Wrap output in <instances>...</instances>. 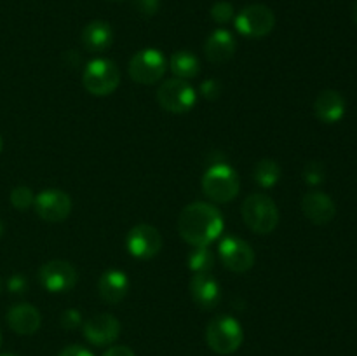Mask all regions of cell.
Here are the masks:
<instances>
[{
	"mask_svg": "<svg viewBox=\"0 0 357 356\" xmlns=\"http://www.w3.org/2000/svg\"><path fill=\"white\" fill-rule=\"evenodd\" d=\"M253 178L260 187L271 188L274 187L279 181V178H281V168H279V164L275 163V161L261 159L255 164Z\"/></svg>",
	"mask_w": 357,
	"mask_h": 356,
	"instance_id": "22",
	"label": "cell"
},
{
	"mask_svg": "<svg viewBox=\"0 0 357 356\" xmlns=\"http://www.w3.org/2000/svg\"><path fill=\"white\" fill-rule=\"evenodd\" d=\"M204 52L206 58L211 63H216V65L227 63L236 52V38L230 31L222 30V28L215 30L206 40Z\"/></svg>",
	"mask_w": 357,
	"mask_h": 356,
	"instance_id": "20",
	"label": "cell"
},
{
	"mask_svg": "<svg viewBox=\"0 0 357 356\" xmlns=\"http://www.w3.org/2000/svg\"><path fill=\"white\" fill-rule=\"evenodd\" d=\"M239 188V175L225 163H213L202 177V191L215 202L232 201Z\"/></svg>",
	"mask_w": 357,
	"mask_h": 356,
	"instance_id": "2",
	"label": "cell"
},
{
	"mask_svg": "<svg viewBox=\"0 0 357 356\" xmlns=\"http://www.w3.org/2000/svg\"><path fill=\"white\" fill-rule=\"evenodd\" d=\"M7 323L16 334L33 335L40 328L42 318L31 304H16L7 311Z\"/></svg>",
	"mask_w": 357,
	"mask_h": 356,
	"instance_id": "16",
	"label": "cell"
},
{
	"mask_svg": "<svg viewBox=\"0 0 357 356\" xmlns=\"http://www.w3.org/2000/svg\"><path fill=\"white\" fill-rule=\"evenodd\" d=\"M58 356H93V353L86 348H80V346H68Z\"/></svg>",
	"mask_w": 357,
	"mask_h": 356,
	"instance_id": "31",
	"label": "cell"
},
{
	"mask_svg": "<svg viewBox=\"0 0 357 356\" xmlns=\"http://www.w3.org/2000/svg\"><path fill=\"white\" fill-rule=\"evenodd\" d=\"M35 201V195L31 192L30 187H24V185H20V187L13 188L10 192V202L16 209H28Z\"/></svg>",
	"mask_w": 357,
	"mask_h": 356,
	"instance_id": "24",
	"label": "cell"
},
{
	"mask_svg": "<svg viewBox=\"0 0 357 356\" xmlns=\"http://www.w3.org/2000/svg\"><path fill=\"white\" fill-rule=\"evenodd\" d=\"M243 341V327L232 316L223 314L209 321L206 327V342L218 355H232L241 348Z\"/></svg>",
	"mask_w": 357,
	"mask_h": 356,
	"instance_id": "4",
	"label": "cell"
},
{
	"mask_svg": "<svg viewBox=\"0 0 357 356\" xmlns=\"http://www.w3.org/2000/svg\"><path fill=\"white\" fill-rule=\"evenodd\" d=\"M84 337L94 346H107L117 341L121 334V323L114 314L101 313L89 318L84 323Z\"/></svg>",
	"mask_w": 357,
	"mask_h": 356,
	"instance_id": "13",
	"label": "cell"
},
{
	"mask_svg": "<svg viewBox=\"0 0 357 356\" xmlns=\"http://www.w3.org/2000/svg\"><path fill=\"white\" fill-rule=\"evenodd\" d=\"M302 212L312 223L324 225L335 218L337 208L330 195L324 192H307L302 199Z\"/></svg>",
	"mask_w": 357,
	"mask_h": 356,
	"instance_id": "15",
	"label": "cell"
},
{
	"mask_svg": "<svg viewBox=\"0 0 357 356\" xmlns=\"http://www.w3.org/2000/svg\"><path fill=\"white\" fill-rule=\"evenodd\" d=\"M0 356H16V355H0Z\"/></svg>",
	"mask_w": 357,
	"mask_h": 356,
	"instance_id": "36",
	"label": "cell"
},
{
	"mask_svg": "<svg viewBox=\"0 0 357 356\" xmlns=\"http://www.w3.org/2000/svg\"><path fill=\"white\" fill-rule=\"evenodd\" d=\"M3 234V225H2V220H0V237H2Z\"/></svg>",
	"mask_w": 357,
	"mask_h": 356,
	"instance_id": "34",
	"label": "cell"
},
{
	"mask_svg": "<svg viewBox=\"0 0 357 356\" xmlns=\"http://www.w3.org/2000/svg\"><path fill=\"white\" fill-rule=\"evenodd\" d=\"M241 213L246 225L257 234H271L279 223L278 206L265 194L248 195L244 199Z\"/></svg>",
	"mask_w": 357,
	"mask_h": 356,
	"instance_id": "3",
	"label": "cell"
},
{
	"mask_svg": "<svg viewBox=\"0 0 357 356\" xmlns=\"http://www.w3.org/2000/svg\"><path fill=\"white\" fill-rule=\"evenodd\" d=\"M222 93V86L216 79H208L206 82L201 84V94L206 98V100H216Z\"/></svg>",
	"mask_w": 357,
	"mask_h": 356,
	"instance_id": "28",
	"label": "cell"
},
{
	"mask_svg": "<svg viewBox=\"0 0 357 356\" xmlns=\"http://www.w3.org/2000/svg\"><path fill=\"white\" fill-rule=\"evenodd\" d=\"M2 145H3V142H2V136H0V152H2Z\"/></svg>",
	"mask_w": 357,
	"mask_h": 356,
	"instance_id": "35",
	"label": "cell"
},
{
	"mask_svg": "<svg viewBox=\"0 0 357 356\" xmlns=\"http://www.w3.org/2000/svg\"><path fill=\"white\" fill-rule=\"evenodd\" d=\"M80 321H82V316H80V313L77 309H68L61 314V325L65 328H70V330L79 327Z\"/></svg>",
	"mask_w": 357,
	"mask_h": 356,
	"instance_id": "29",
	"label": "cell"
},
{
	"mask_svg": "<svg viewBox=\"0 0 357 356\" xmlns=\"http://www.w3.org/2000/svg\"><path fill=\"white\" fill-rule=\"evenodd\" d=\"M80 42H82L84 49L89 52H103L114 42V31L107 21H91L84 27L82 35H80Z\"/></svg>",
	"mask_w": 357,
	"mask_h": 356,
	"instance_id": "18",
	"label": "cell"
},
{
	"mask_svg": "<svg viewBox=\"0 0 357 356\" xmlns=\"http://www.w3.org/2000/svg\"><path fill=\"white\" fill-rule=\"evenodd\" d=\"M275 27V16L271 7L251 3L236 16V28L241 35L250 38L267 37Z\"/></svg>",
	"mask_w": 357,
	"mask_h": 356,
	"instance_id": "6",
	"label": "cell"
},
{
	"mask_svg": "<svg viewBox=\"0 0 357 356\" xmlns=\"http://www.w3.org/2000/svg\"><path fill=\"white\" fill-rule=\"evenodd\" d=\"M98 292L100 297L108 304H119L129 292V279L126 272L110 269L103 272L98 283Z\"/></svg>",
	"mask_w": 357,
	"mask_h": 356,
	"instance_id": "19",
	"label": "cell"
},
{
	"mask_svg": "<svg viewBox=\"0 0 357 356\" xmlns=\"http://www.w3.org/2000/svg\"><path fill=\"white\" fill-rule=\"evenodd\" d=\"M169 66H171V72H173L178 79H183V80L197 77L199 70H201L199 59L188 51L174 52V54L171 56Z\"/></svg>",
	"mask_w": 357,
	"mask_h": 356,
	"instance_id": "21",
	"label": "cell"
},
{
	"mask_svg": "<svg viewBox=\"0 0 357 356\" xmlns=\"http://www.w3.org/2000/svg\"><path fill=\"white\" fill-rule=\"evenodd\" d=\"M126 246L135 258L149 260V258L155 257L162 248V236L153 225L139 223L129 230L128 237H126Z\"/></svg>",
	"mask_w": 357,
	"mask_h": 356,
	"instance_id": "9",
	"label": "cell"
},
{
	"mask_svg": "<svg viewBox=\"0 0 357 356\" xmlns=\"http://www.w3.org/2000/svg\"><path fill=\"white\" fill-rule=\"evenodd\" d=\"M166 56L159 49H143L129 61V75L139 84H153L166 73Z\"/></svg>",
	"mask_w": 357,
	"mask_h": 356,
	"instance_id": "8",
	"label": "cell"
},
{
	"mask_svg": "<svg viewBox=\"0 0 357 356\" xmlns=\"http://www.w3.org/2000/svg\"><path fill=\"white\" fill-rule=\"evenodd\" d=\"M324 177H326L324 166L321 163H317V161H310V163H307L305 168H303V180L309 185L323 184Z\"/></svg>",
	"mask_w": 357,
	"mask_h": 356,
	"instance_id": "25",
	"label": "cell"
},
{
	"mask_svg": "<svg viewBox=\"0 0 357 356\" xmlns=\"http://www.w3.org/2000/svg\"><path fill=\"white\" fill-rule=\"evenodd\" d=\"M195 100H197V94L194 87L188 84V80L178 79V77L160 84L157 91L159 105L171 114H185L194 107Z\"/></svg>",
	"mask_w": 357,
	"mask_h": 356,
	"instance_id": "7",
	"label": "cell"
},
{
	"mask_svg": "<svg viewBox=\"0 0 357 356\" xmlns=\"http://www.w3.org/2000/svg\"><path fill=\"white\" fill-rule=\"evenodd\" d=\"M121 82L119 66L112 59L98 58L86 66L82 73V84L94 96H108Z\"/></svg>",
	"mask_w": 357,
	"mask_h": 356,
	"instance_id": "5",
	"label": "cell"
},
{
	"mask_svg": "<svg viewBox=\"0 0 357 356\" xmlns=\"http://www.w3.org/2000/svg\"><path fill=\"white\" fill-rule=\"evenodd\" d=\"M35 212L45 222H61L72 212V199L59 188H45L35 198Z\"/></svg>",
	"mask_w": 357,
	"mask_h": 356,
	"instance_id": "12",
	"label": "cell"
},
{
	"mask_svg": "<svg viewBox=\"0 0 357 356\" xmlns=\"http://www.w3.org/2000/svg\"><path fill=\"white\" fill-rule=\"evenodd\" d=\"M223 230V215L209 202H192L178 216V232L190 246H209Z\"/></svg>",
	"mask_w": 357,
	"mask_h": 356,
	"instance_id": "1",
	"label": "cell"
},
{
	"mask_svg": "<svg viewBox=\"0 0 357 356\" xmlns=\"http://www.w3.org/2000/svg\"><path fill=\"white\" fill-rule=\"evenodd\" d=\"M215 267V255L209 246H194L188 253V269L194 272H211Z\"/></svg>",
	"mask_w": 357,
	"mask_h": 356,
	"instance_id": "23",
	"label": "cell"
},
{
	"mask_svg": "<svg viewBox=\"0 0 357 356\" xmlns=\"http://www.w3.org/2000/svg\"><path fill=\"white\" fill-rule=\"evenodd\" d=\"M38 281L47 292H70L77 285V271L66 260H49L38 269Z\"/></svg>",
	"mask_w": 357,
	"mask_h": 356,
	"instance_id": "10",
	"label": "cell"
},
{
	"mask_svg": "<svg viewBox=\"0 0 357 356\" xmlns=\"http://www.w3.org/2000/svg\"><path fill=\"white\" fill-rule=\"evenodd\" d=\"M103 356H135V353L128 346H112Z\"/></svg>",
	"mask_w": 357,
	"mask_h": 356,
	"instance_id": "32",
	"label": "cell"
},
{
	"mask_svg": "<svg viewBox=\"0 0 357 356\" xmlns=\"http://www.w3.org/2000/svg\"><path fill=\"white\" fill-rule=\"evenodd\" d=\"M234 14H236L234 13V6L230 2H227V0H220V2H216L211 7V17L218 24H225L229 21H232Z\"/></svg>",
	"mask_w": 357,
	"mask_h": 356,
	"instance_id": "26",
	"label": "cell"
},
{
	"mask_svg": "<svg viewBox=\"0 0 357 356\" xmlns=\"http://www.w3.org/2000/svg\"><path fill=\"white\" fill-rule=\"evenodd\" d=\"M190 295L201 309H215L220 302V285L211 272H195L190 279Z\"/></svg>",
	"mask_w": 357,
	"mask_h": 356,
	"instance_id": "14",
	"label": "cell"
},
{
	"mask_svg": "<svg viewBox=\"0 0 357 356\" xmlns=\"http://www.w3.org/2000/svg\"><path fill=\"white\" fill-rule=\"evenodd\" d=\"M0 344H2V334H0Z\"/></svg>",
	"mask_w": 357,
	"mask_h": 356,
	"instance_id": "37",
	"label": "cell"
},
{
	"mask_svg": "<svg viewBox=\"0 0 357 356\" xmlns=\"http://www.w3.org/2000/svg\"><path fill=\"white\" fill-rule=\"evenodd\" d=\"M220 260L225 265L229 271L243 274L248 272L255 265V251L246 241L239 239V237H223L220 241Z\"/></svg>",
	"mask_w": 357,
	"mask_h": 356,
	"instance_id": "11",
	"label": "cell"
},
{
	"mask_svg": "<svg viewBox=\"0 0 357 356\" xmlns=\"http://www.w3.org/2000/svg\"><path fill=\"white\" fill-rule=\"evenodd\" d=\"M26 285H28L26 279H24L21 274L10 276L9 281H7V288H9L13 293L24 292V290H26Z\"/></svg>",
	"mask_w": 357,
	"mask_h": 356,
	"instance_id": "30",
	"label": "cell"
},
{
	"mask_svg": "<svg viewBox=\"0 0 357 356\" xmlns=\"http://www.w3.org/2000/svg\"><path fill=\"white\" fill-rule=\"evenodd\" d=\"M352 16H354V21H356V24H357V0H356V3H354V9H352Z\"/></svg>",
	"mask_w": 357,
	"mask_h": 356,
	"instance_id": "33",
	"label": "cell"
},
{
	"mask_svg": "<svg viewBox=\"0 0 357 356\" xmlns=\"http://www.w3.org/2000/svg\"><path fill=\"white\" fill-rule=\"evenodd\" d=\"M159 7H160V0H135L136 13L143 17L155 16Z\"/></svg>",
	"mask_w": 357,
	"mask_h": 356,
	"instance_id": "27",
	"label": "cell"
},
{
	"mask_svg": "<svg viewBox=\"0 0 357 356\" xmlns=\"http://www.w3.org/2000/svg\"><path fill=\"white\" fill-rule=\"evenodd\" d=\"M316 117L324 124H335L345 114V100L338 91L324 89L314 101Z\"/></svg>",
	"mask_w": 357,
	"mask_h": 356,
	"instance_id": "17",
	"label": "cell"
}]
</instances>
